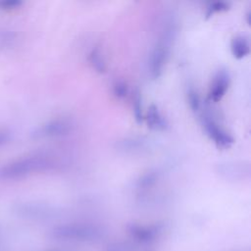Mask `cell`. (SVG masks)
<instances>
[{"instance_id":"1","label":"cell","mask_w":251,"mask_h":251,"mask_svg":"<svg viewBox=\"0 0 251 251\" xmlns=\"http://www.w3.org/2000/svg\"><path fill=\"white\" fill-rule=\"evenodd\" d=\"M177 28L176 16L172 12L165 14L161 21L158 37L147 60V71L151 78L156 79L163 74L170 57L172 45L176 37Z\"/></svg>"},{"instance_id":"2","label":"cell","mask_w":251,"mask_h":251,"mask_svg":"<svg viewBox=\"0 0 251 251\" xmlns=\"http://www.w3.org/2000/svg\"><path fill=\"white\" fill-rule=\"evenodd\" d=\"M57 167V161L48 155L33 154L21 157L0 166V180H18L32 175L52 171Z\"/></svg>"},{"instance_id":"3","label":"cell","mask_w":251,"mask_h":251,"mask_svg":"<svg viewBox=\"0 0 251 251\" xmlns=\"http://www.w3.org/2000/svg\"><path fill=\"white\" fill-rule=\"evenodd\" d=\"M104 233V229L96 224L74 222L54 226L50 231V236L60 241L92 242L102 238Z\"/></svg>"},{"instance_id":"4","label":"cell","mask_w":251,"mask_h":251,"mask_svg":"<svg viewBox=\"0 0 251 251\" xmlns=\"http://www.w3.org/2000/svg\"><path fill=\"white\" fill-rule=\"evenodd\" d=\"M202 126L206 134L221 149H227L232 146L234 139L231 134L226 131L214 118L209 111H204L201 114Z\"/></svg>"},{"instance_id":"5","label":"cell","mask_w":251,"mask_h":251,"mask_svg":"<svg viewBox=\"0 0 251 251\" xmlns=\"http://www.w3.org/2000/svg\"><path fill=\"white\" fill-rule=\"evenodd\" d=\"M75 123L68 118H55L40 125L33 132L34 139H51L66 136L75 129Z\"/></svg>"},{"instance_id":"6","label":"cell","mask_w":251,"mask_h":251,"mask_svg":"<svg viewBox=\"0 0 251 251\" xmlns=\"http://www.w3.org/2000/svg\"><path fill=\"white\" fill-rule=\"evenodd\" d=\"M217 175L227 181H242L251 175L250 164L245 161H225L216 165Z\"/></svg>"},{"instance_id":"7","label":"cell","mask_w":251,"mask_h":251,"mask_svg":"<svg viewBox=\"0 0 251 251\" xmlns=\"http://www.w3.org/2000/svg\"><path fill=\"white\" fill-rule=\"evenodd\" d=\"M126 231L130 238L139 244L151 246L161 235L163 226L158 224H139L131 223L126 226Z\"/></svg>"},{"instance_id":"8","label":"cell","mask_w":251,"mask_h":251,"mask_svg":"<svg viewBox=\"0 0 251 251\" xmlns=\"http://www.w3.org/2000/svg\"><path fill=\"white\" fill-rule=\"evenodd\" d=\"M151 142L148 138L138 135L124 136L115 142V149L126 155H139L148 152Z\"/></svg>"},{"instance_id":"9","label":"cell","mask_w":251,"mask_h":251,"mask_svg":"<svg viewBox=\"0 0 251 251\" xmlns=\"http://www.w3.org/2000/svg\"><path fill=\"white\" fill-rule=\"evenodd\" d=\"M230 81V76L226 69H221L217 72L214 76L213 82L209 90V99L213 102H219L225 96L226 90L228 89Z\"/></svg>"},{"instance_id":"10","label":"cell","mask_w":251,"mask_h":251,"mask_svg":"<svg viewBox=\"0 0 251 251\" xmlns=\"http://www.w3.org/2000/svg\"><path fill=\"white\" fill-rule=\"evenodd\" d=\"M19 211L22 215L32 219H48L55 216L57 213L55 208L40 203L26 202L23 203L19 207Z\"/></svg>"},{"instance_id":"11","label":"cell","mask_w":251,"mask_h":251,"mask_svg":"<svg viewBox=\"0 0 251 251\" xmlns=\"http://www.w3.org/2000/svg\"><path fill=\"white\" fill-rule=\"evenodd\" d=\"M143 120H145L148 127L153 130L163 131L168 127V122L166 118L163 116L156 105H151L147 109Z\"/></svg>"},{"instance_id":"12","label":"cell","mask_w":251,"mask_h":251,"mask_svg":"<svg viewBox=\"0 0 251 251\" xmlns=\"http://www.w3.org/2000/svg\"><path fill=\"white\" fill-rule=\"evenodd\" d=\"M160 175L161 174L158 170H149L143 173L136 179L134 183L135 188L139 191H146L147 189L154 187L160 179Z\"/></svg>"},{"instance_id":"13","label":"cell","mask_w":251,"mask_h":251,"mask_svg":"<svg viewBox=\"0 0 251 251\" xmlns=\"http://www.w3.org/2000/svg\"><path fill=\"white\" fill-rule=\"evenodd\" d=\"M230 52L235 59H243L250 52V44L245 36L238 35L230 41Z\"/></svg>"},{"instance_id":"14","label":"cell","mask_w":251,"mask_h":251,"mask_svg":"<svg viewBox=\"0 0 251 251\" xmlns=\"http://www.w3.org/2000/svg\"><path fill=\"white\" fill-rule=\"evenodd\" d=\"M107 251H154L151 246L139 244L137 242L131 243L128 241H117L109 244Z\"/></svg>"},{"instance_id":"15","label":"cell","mask_w":251,"mask_h":251,"mask_svg":"<svg viewBox=\"0 0 251 251\" xmlns=\"http://www.w3.org/2000/svg\"><path fill=\"white\" fill-rule=\"evenodd\" d=\"M88 62L92 69L100 74L105 73L106 71V60L102 51L98 48H92L88 54Z\"/></svg>"},{"instance_id":"16","label":"cell","mask_w":251,"mask_h":251,"mask_svg":"<svg viewBox=\"0 0 251 251\" xmlns=\"http://www.w3.org/2000/svg\"><path fill=\"white\" fill-rule=\"evenodd\" d=\"M16 41V34L11 29L3 28L0 30V47L2 49L11 48Z\"/></svg>"},{"instance_id":"17","label":"cell","mask_w":251,"mask_h":251,"mask_svg":"<svg viewBox=\"0 0 251 251\" xmlns=\"http://www.w3.org/2000/svg\"><path fill=\"white\" fill-rule=\"evenodd\" d=\"M141 96L138 91L134 92V95L132 97V110H133V116L137 123H141L144 119V114L142 111V103H141Z\"/></svg>"},{"instance_id":"18","label":"cell","mask_w":251,"mask_h":251,"mask_svg":"<svg viewBox=\"0 0 251 251\" xmlns=\"http://www.w3.org/2000/svg\"><path fill=\"white\" fill-rule=\"evenodd\" d=\"M187 101H188L190 109L194 113H198L201 110V100H200V97H199L197 91L193 87H190L187 90Z\"/></svg>"},{"instance_id":"19","label":"cell","mask_w":251,"mask_h":251,"mask_svg":"<svg viewBox=\"0 0 251 251\" xmlns=\"http://www.w3.org/2000/svg\"><path fill=\"white\" fill-rule=\"evenodd\" d=\"M228 8H229V4L227 2H225V1L212 2L207 7L206 15H207V17H211L212 15H214L216 13L225 12V11L228 10Z\"/></svg>"},{"instance_id":"20","label":"cell","mask_w":251,"mask_h":251,"mask_svg":"<svg viewBox=\"0 0 251 251\" xmlns=\"http://www.w3.org/2000/svg\"><path fill=\"white\" fill-rule=\"evenodd\" d=\"M113 93L118 99H124L128 94V87L126 82L121 79H117L113 83Z\"/></svg>"},{"instance_id":"21","label":"cell","mask_w":251,"mask_h":251,"mask_svg":"<svg viewBox=\"0 0 251 251\" xmlns=\"http://www.w3.org/2000/svg\"><path fill=\"white\" fill-rule=\"evenodd\" d=\"M23 2L21 0H3L0 2V8L6 9V10H12L17 9L21 7Z\"/></svg>"},{"instance_id":"22","label":"cell","mask_w":251,"mask_h":251,"mask_svg":"<svg viewBox=\"0 0 251 251\" xmlns=\"http://www.w3.org/2000/svg\"><path fill=\"white\" fill-rule=\"evenodd\" d=\"M11 138V134L9 131L0 130V146L6 144Z\"/></svg>"},{"instance_id":"23","label":"cell","mask_w":251,"mask_h":251,"mask_svg":"<svg viewBox=\"0 0 251 251\" xmlns=\"http://www.w3.org/2000/svg\"><path fill=\"white\" fill-rule=\"evenodd\" d=\"M233 251H249V250H233Z\"/></svg>"},{"instance_id":"24","label":"cell","mask_w":251,"mask_h":251,"mask_svg":"<svg viewBox=\"0 0 251 251\" xmlns=\"http://www.w3.org/2000/svg\"><path fill=\"white\" fill-rule=\"evenodd\" d=\"M48 251H58V250H48Z\"/></svg>"}]
</instances>
